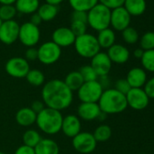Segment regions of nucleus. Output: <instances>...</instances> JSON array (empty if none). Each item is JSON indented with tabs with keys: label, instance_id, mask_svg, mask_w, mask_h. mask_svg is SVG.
<instances>
[{
	"label": "nucleus",
	"instance_id": "2eb2a0df",
	"mask_svg": "<svg viewBox=\"0 0 154 154\" xmlns=\"http://www.w3.org/2000/svg\"><path fill=\"white\" fill-rule=\"evenodd\" d=\"M75 38L76 36L73 35L70 27H64V26L56 28L52 35L53 42L61 48L68 47L73 45Z\"/></svg>",
	"mask_w": 154,
	"mask_h": 154
},
{
	"label": "nucleus",
	"instance_id": "1a4fd4ad",
	"mask_svg": "<svg viewBox=\"0 0 154 154\" xmlns=\"http://www.w3.org/2000/svg\"><path fill=\"white\" fill-rule=\"evenodd\" d=\"M41 33L38 26L30 22L24 23L19 27V41L27 47H34L40 40Z\"/></svg>",
	"mask_w": 154,
	"mask_h": 154
},
{
	"label": "nucleus",
	"instance_id": "4be33fe9",
	"mask_svg": "<svg viewBox=\"0 0 154 154\" xmlns=\"http://www.w3.org/2000/svg\"><path fill=\"white\" fill-rule=\"evenodd\" d=\"M15 4L17 11L25 15L36 13L40 6L39 0H17Z\"/></svg>",
	"mask_w": 154,
	"mask_h": 154
},
{
	"label": "nucleus",
	"instance_id": "2f4dec72",
	"mask_svg": "<svg viewBox=\"0 0 154 154\" xmlns=\"http://www.w3.org/2000/svg\"><path fill=\"white\" fill-rule=\"evenodd\" d=\"M140 61L144 70L154 72V49L144 51Z\"/></svg>",
	"mask_w": 154,
	"mask_h": 154
},
{
	"label": "nucleus",
	"instance_id": "09e8293b",
	"mask_svg": "<svg viewBox=\"0 0 154 154\" xmlns=\"http://www.w3.org/2000/svg\"><path fill=\"white\" fill-rule=\"evenodd\" d=\"M2 23H3V21L0 19V26H1V25H2Z\"/></svg>",
	"mask_w": 154,
	"mask_h": 154
},
{
	"label": "nucleus",
	"instance_id": "a19ab883",
	"mask_svg": "<svg viewBox=\"0 0 154 154\" xmlns=\"http://www.w3.org/2000/svg\"><path fill=\"white\" fill-rule=\"evenodd\" d=\"M27 62H33L38 59V51L35 47H28L26 51V58Z\"/></svg>",
	"mask_w": 154,
	"mask_h": 154
},
{
	"label": "nucleus",
	"instance_id": "b1692460",
	"mask_svg": "<svg viewBox=\"0 0 154 154\" xmlns=\"http://www.w3.org/2000/svg\"><path fill=\"white\" fill-rule=\"evenodd\" d=\"M63 82L72 92H74V91L77 92L85 83V81L83 79L81 73L79 72V71L70 72L65 76Z\"/></svg>",
	"mask_w": 154,
	"mask_h": 154
},
{
	"label": "nucleus",
	"instance_id": "7c9ffc66",
	"mask_svg": "<svg viewBox=\"0 0 154 154\" xmlns=\"http://www.w3.org/2000/svg\"><path fill=\"white\" fill-rule=\"evenodd\" d=\"M17 13V11L14 5H2L0 7V19L3 22L14 20Z\"/></svg>",
	"mask_w": 154,
	"mask_h": 154
},
{
	"label": "nucleus",
	"instance_id": "e433bc0d",
	"mask_svg": "<svg viewBox=\"0 0 154 154\" xmlns=\"http://www.w3.org/2000/svg\"><path fill=\"white\" fill-rule=\"evenodd\" d=\"M114 89L117 90L118 92H120L121 94L126 95L129 91L131 89V85H129V83L127 82L126 78L125 79H119L116 81L115 85H114Z\"/></svg>",
	"mask_w": 154,
	"mask_h": 154
},
{
	"label": "nucleus",
	"instance_id": "0eeeda50",
	"mask_svg": "<svg viewBox=\"0 0 154 154\" xmlns=\"http://www.w3.org/2000/svg\"><path fill=\"white\" fill-rule=\"evenodd\" d=\"M38 51V60L46 65L53 64L56 63L62 54L61 47H59L57 45H55L53 41H48L44 44H42Z\"/></svg>",
	"mask_w": 154,
	"mask_h": 154
},
{
	"label": "nucleus",
	"instance_id": "8fccbe9b",
	"mask_svg": "<svg viewBox=\"0 0 154 154\" xmlns=\"http://www.w3.org/2000/svg\"><path fill=\"white\" fill-rule=\"evenodd\" d=\"M0 154H7V153H5V152H3V151H0Z\"/></svg>",
	"mask_w": 154,
	"mask_h": 154
},
{
	"label": "nucleus",
	"instance_id": "7ed1b4c3",
	"mask_svg": "<svg viewBox=\"0 0 154 154\" xmlns=\"http://www.w3.org/2000/svg\"><path fill=\"white\" fill-rule=\"evenodd\" d=\"M63 118L60 111L45 107L37 114L35 123L43 132L54 135L61 131Z\"/></svg>",
	"mask_w": 154,
	"mask_h": 154
},
{
	"label": "nucleus",
	"instance_id": "bb28decb",
	"mask_svg": "<svg viewBox=\"0 0 154 154\" xmlns=\"http://www.w3.org/2000/svg\"><path fill=\"white\" fill-rule=\"evenodd\" d=\"M73 11L88 12L99 3V0H68Z\"/></svg>",
	"mask_w": 154,
	"mask_h": 154
},
{
	"label": "nucleus",
	"instance_id": "de8ad7c7",
	"mask_svg": "<svg viewBox=\"0 0 154 154\" xmlns=\"http://www.w3.org/2000/svg\"><path fill=\"white\" fill-rule=\"evenodd\" d=\"M17 0H0L1 5H14Z\"/></svg>",
	"mask_w": 154,
	"mask_h": 154
},
{
	"label": "nucleus",
	"instance_id": "79ce46f5",
	"mask_svg": "<svg viewBox=\"0 0 154 154\" xmlns=\"http://www.w3.org/2000/svg\"><path fill=\"white\" fill-rule=\"evenodd\" d=\"M15 154H35V153L34 148H31L23 144L16 149Z\"/></svg>",
	"mask_w": 154,
	"mask_h": 154
},
{
	"label": "nucleus",
	"instance_id": "f257e3e1",
	"mask_svg": "<svg viewBox=\"0 0 154 154\" xmlns=\"http://www.w3.org/2000/svg\"><path fill=\"white\" fill-rule=\"evenodd\" d=\"M42 101L45 107L57 111L68 108L72 102V92L67 87L63 81L54 79L45 84L42 89Z\"/></svg>",
	"mask_w": 154,
	"mask_h": 154
},
{
	"label": "nucleus",
	"instance_id": "5701e85b",
	"mask_svg": "<svg viewBox=\"0 0 154 154\" xmlns=\"http://www.w3.org/2000/svg\"><path fill=\"white\" fill-rule=\"evenodd\" d=\"M123 8L131 16L138 17L145 12L146 1L145 0H125Z\"/></svg>",
	"mask_w": 154,
	"mask_h": 154
},
{
	"label": "nucleus",
	"instance_id": "58836bf2",
	"mask_svg": "<svg viewBox=\"0 0 154 154\" xmlns=\"http://www.w3.org/2000/svg\"><path fill=\"white\" fill-rule=\"evenodd\" d=\"M143 87V90L148 97L149 99H154V77H152L149 80H147Z\"/></svg>",
	"mask_w": 154,
	"mask_h": 154
},
{
	"label": "nucleus",
	"instance_id": "a878e982",
	"mask_svg": "<svg viewBox=\"0 0 154 154\" xmlns=\"http://www.w3.org/2000/svg\"><path fill=\"white\" fill-rule=\"evenodd\" d=\"M37 14L41 17L42 21L49 22L55 18V17L58 14V8L56 6H53L47 3H45L41 6H39Z\"/></svg>",
	"mask_w": 154,
	"mask_h": 154
},
{
	"label": "nucleus",
	"instance_id": "39448f33",
	"mask_svg": "<svg viewBox=\"0 0 154 154\" xmlns=\"http://www.w3.org/2000/svg\"><path fill=\"white\" fill-rule=\"evenodd\" d=\"M74 48L76 53L84 58H93L100 52V45L97 38L92 34H85L77 36L74 41Z\"/></svg>",
	"mask_w": 154,
	"mask_h": 154
},
{
	"label": "nucleus",
	"instance_id": "a211bd4d",
	"mask_svg": "<svg viewBox=\"0 0 154 154\" xmlns=\"http://www.w3.org/2000/svg\"><path fill=\"white\" fill-rule=\"evenodd\" d=\"M126 80L131 88H142L147 82V73L143 68H131L128 73Z\"/></svg>",
	"mask_w": 154,
	"mask_h": 154
},
{
	"label": "nucleus",
	"instance_id": "6e6552de",
	"mask_svg": "<svg viewBox=\"0 0 154 154\" xmlns=\"http://www.w3.org/2000/svg\"><path fill=\"white\" fill-rule=\"evenodd\" d=\"M72 144L76 151L82 154H89L95 149L97 141L93 133L81 131L72 138Z\"/></svg>",
	"mask_w": 154,
	"mask_h": 154
},
{
	"label": "nucleus",
	"instance_id": "c03bdc74",
	"mask_svg": "<svg viewBox=\"0 0 154 154\" xmlns=\"http://www.w3.org/2000/svg\"><path fill=\"white\" fill-rule=\"evenodd\" d=\"M30 23L33 24V25H35V26H38L42 23V19H41V17H39V15L37 14V12L32 15Z\"/></svg>",
	"mask_w": 154,
	"mask_h": 154
},
{
	"label": "nucleus",
	"instance_id": "dca6fc26",
	"mask_svg": "<svg viewBox=\"0 0 154 154\" xmlns=\"http://www.w3.org/2000/svg\"><path fill=\"white\" fill-rule=\"evenodd\" d=\"M61 131L63 133L70 138H73L81 132V121L78 116L74 114H68L63 118Z\"/></svg>",
	"mask_w": 154,
	"mask_h": 154
},
{
	"label": "nucleus",
	"instance_id": "72a5a7b5",
	"mask_svg": "<svg viewBox=\"0 0 154 154\" xmlns=\"http://www.w3.org/2000/svg\"><path fill=\"white\" fill-rule=\"evenodd\" d=\"M79 72L81 73L85 82H93L97 81L98 75L95 71L93 69L91 65H84L79 69Z\"/></svg>",
	"mask_w": 154,
	"mask_h": 154
},
{
	"label": "nucleus",
	"instance_id": "9d476101",
	"mask_svg": "<svg viewBox=\"0 0 154 154\" xmlns=\"http://www.w3.org/2000/svg\"><path fill=\"white\" fill-rule=\"evenodd\" d=\"M7 73L14 78H26L30 71L29 63L23 57H12L5 65Z\"/></svg>",
	"mask_w": 154,
	"mask_h": 154
},
{
	"label": "nucleus",
	"instance_id": "c756f323",
	"mask_svg": "<svg viewBox=\"0 0 154 154\" xmlns=\"http://www.w3.org/2000/svg\"><path fill=\"white\" fill-rule=\"evenodd\" d=\"M93 135L97 142H104L112 137V129L108 125L102 124L95 129Z\"/></svg>",
	"mask_w": 154,
	"mask_h": 154
},
{
	"label": "nucleus",
	"instance_id": "49530a36",
	"mask_svg": "<svg viewBox=\"0 0 154 154\" xmlns=\"http://www.w3.org/2000/svg\"><path fill=\"white\" fill-rule=\"evenodd\" d=\"M63 1V0H45V3L57 7V6H58L59 4H61Z\"/></svg>",
	"mask_w": 154,
	"mask_h": 154
},
{
	"label": "nucleus",
	"instance_id": "412c9836",
	"mask_svg": "<svg viewBox=\"0 0 154 154\" xmlns=\"http://www.w3.org/2000/svg\"><path fill=\"white\" fill-rule=\"evenodd\" d=\"M35 154H59L58 144L51 139H42L34 148Z\"/></svg>",
	"mask_w": 154,
	"mask_h": 154
},
{
	"label": "nucleus",
	"instance_id": "9b49d317",
	"mask_svg": "<svg viewBox=\"0 0 154 154\" xmlns=\"http://www.w3.org/2000/svg\"><path fill=\"white\" fill-rule=\"evenodd\" d=\"M127 104L136 111L144 110L149 103V98L142 88H131L126 94Z\"/></svg>",
	"mask_w": 154,
	"mask_h": 154
},
{
	"label": "nucleus",
	"instance_id": "6ab92c4d",
	"mask_svg": "<svg viewBox=\"0 0 154 154\" xmlns=\"http://www.w3.org/2000/svg\"><path fill=\"white\" fill-rule=\"evenodd\" d=\"M107 54L112 63H115L118 64L125 63L130 58L129 50L125 46L116 44H114L108 49Z\"/></svg>",
	"mask_w": 154,
	"mask_h": 154
},
{
	"label": "nucleus",
	"instance_id": "c85d7f7f",
	"mask_svg": "<svg viewBox=\"0 0 154 154\" xmlns=\"http://www.w3.org/2000/svg\"><path fill=\"white\" fill-rule=\"evenodd\" d=\"M26 79L28 84L33 86H41L45 84V74L42 71L37 69H33L28 72L26 76Z\"/></svg>",
	"mask_w": 154,
	"mask_h": 154
},
{
	"label": "nucleus",
	"instance_id": "4468645a",
	"mask_svg": "<svg viewBox=\"0 0 154 154\" xmlns=\"http://www.w3.org/2000/svg\"><path fill=\"white\" fill-rule=\"evenodd\" d=\"M112 61L110 60L107 53L99 52L91 60V66L97 73L98 77L108 75L112 69Z\"/></svg>",
	"mask_w": 154,
	"mask_h": 154
},
{
	"label": "nucleus",
	"instance_id": "f03ea898",
	"mask_svg": "<svg viewBox=\"0 0 154 154\" xmlns=\"http://www.w3.org/2000/svg\"><path fill=\"white\" fill-rule=\"evenodd\" d=\"M98 104L102 112L105 114L121 113L128 107L126 95L121 94L114 88L103 91Z\"/></svg>",
	"mask_w": 154,
	"mask_h": 154
},
{
	"label": "nucleus",
	"instance_id": "4c0bfd02",
	"mask_svg": "<svg viewBox=\"0 0 154 154\" xmlns=\"http://www.w3.org/2000/svg\"><path fill=\"white\" fill-rule=\"evenodd\" d=\"M125 0H99L100 4L105 6L109 9H115L117 8L123 7Z\"/></svg>",
	"mask_w": 154,
	"mask_h": 154
},
{
	"label": "nucleus",
	"instance_id": "423d86ee",
	"mask_svg": "<svg viewBox=\"0 0 154 154\" xmlns=\"http://www.w3.org/2000/svg\"><path fill=\"white\" fill-rule=\"evenodd\" d=\"M103 91L104 90L98 80L85 82L77 91V96L82 103H98Z\"/></svg>",
	"mask_w": 154,
	"mask_h": 154
},
{
	"label": "nucleus",
	"instance_id": "473e14b6",
	"mask_svg": "<svg viewBox=\"0 0 154 154\" xmlns=\"http://www.w3.org/2000/svg\"><path fill=\"white\" fill-rule=\"evenodd\" d=\"M140 48L143 51L154 49V32L145 33L140 40Z\"/></svg>",
	"mask_w": 154,
	"mask_h": 154
},
{
	"label": "nucleus",
	"instance_id": "393cba45",
	"mask_svg": "<svg viewBox=\"0 0 154 154\" xmlns=\"http://www.w3.org/2000/svg\"><path fill=\"white\" fill-rule=\"evenodd\" d=\"M96 38L101 48L109 49L115 43V34L113 30L110 28H106V29L100 31Z\"/></svg>",
	"mask_w": 154,
	"mask_h": 154
},
{
	"label": "nucleus",
	"instance_id": "c9c22d12",
	"mask_svg": "<svg viewBox=\"0 0 154 154\" xmlns=\"http://www.w3.org/2000/svg\"><path fill=\"white\" fill-rule=\"evenodd\" d=\"M70 29L72 30V32L76 37L80 36L82 35L86 34L87 24L84 22H80V21H72Z\"/></svg>",
	"mask_w": 154,
	"mask_h": 154
},
{
	"label": "nucleus",
	"instance_id": "f704fd0d",
	"mask_svg": "<svg viewBox=\"0 0 154 154\" xmlns=\"http://www.w3.org/2000/svg\"><path fill=\"white\" fill-rule=\"evenodd\" d=\"M122 38L125 43L133 45L139 40V34L133 27H127L122 31Z\"/></svg>",
	"mask_w": 154,
	"mask_h": 154
},
{
	"label": "nucleus",
	"instance_id": "cd10ccee",
	"mask_svg": "<svg viewBox=\"0 0 154 154\" xmlns=\"http://www.w3.org/2000/svg\"><path fill=\"white\" fill-rule=\"evenodd\" d=\"M43 138L41 137L40 133L33 129L27 130L25 131V133L23 134V142L24 145L31 147V148H35L42 140Z\"/></svg>",
	"mask_w": 154,
	"mask_h": 154
},
{
	"label": "nucleus",
	"instance_id": "f8f14e48",
	"mask_svg": "<svg viewBox=\"0 0 154 154\" xmlns=\"http://www.w3.org/2000/svg\"><path fill=\"white\" fill-rule=\"evenodd\" d=\"M19 27L15 20L5 21L0 26V41L5 45H12L18 39Z\"/></svg>",
	"mask_w": 154,
	"mask_h": 154
},
{
	"label": "nucleus",
	"instance_id": "ea45409f",
	"mask_svg": "<svg viewBox=\"0 0 154 154\" xmlns=\"http://www.w3.org/2000/svg\"><path fill=\"white\" fill-rule=\"evenodd\" d=\"M72 21H80L87 24V12L84 11H73L71 16Z\"/></svg>",
	"mask_w": 154,
	"mask_h": 154
},
{
	"label": "nucleus",
	"instance_id": "f3484780",
	"mask_svg": "<svg viewBox=\"0 0 154 154\" xmlns=\"http://www.w3.org/2000/svg\"><path fill=\"white\" fill-rule=\"evenodd\" d=\"M102 111L98 103H82L77 108L78 117L85 121H94L98 119Z\"/></svg>",
	"mask_w": 154,
	"mask_h": 154
},
{
	"label": "nucleus",
	"instance_id": "aec40b11",
	"mask_svg": "<svg viewBox=\"0 0 154 154\" xmlns=\"http://www.w3.org/2000/svg\"><path fill=\"white\" fill-rule=\"evenodd\" d=\"M36 116L37 114L30 107H24L19 109L16 113V121L20 126L29 127L35 123Z\"/></svg>",
	"mask_w": 154,
	"mask_h": 154
},
{
	"label": "nucleus",
	"instance_id": "37998d69",
	"mask_svg": "<svg viewBox=\"0 0 154 154\" xmlns=\"http://www.w3.org/2000/svg\"><path fill=\"white\" fill-rule=\"evenodd\" d=\"M36 114H38L39 112H41L45 108V105L43 101H35L33 102L31 107H30Z\"/></svg>",
	"mask_w": 154,
	"mask_h": 154
},
{
	"label": "nucleus",
	"instance_id": "20e7f679",
	"mask_svg": "<svg viewBox=\"0 0 154 154\" xmlns=\"http://www.w3.org/2000/svg\"><path fill=\"white\" fill-rule=\"evenodd\" d=\"M111 9L98 3L87 12V25L98 32L109 28L111 24Z\"/></svg>",
	"mask_w": 154,
	"mask_h": 154
},
{
	"label": "nucleus",
	"instance_id": "a18cd8bd",
	"mask_svg": "<svg viewBox=\"0 0 154 154\" xmlns=\"http://www.w3.org/2000/svg\"><path fill=\"white\" fill-rule=\"evenodd\" d=\"M143 53H144V51H143L141 48H138V49H136V50L133 52V55H134V57H136L137 59H140V58L142 57V55H143Z\"/></svg>",
	"mask_w": 154,
	"mask_h": 154
},
{
	"label": "nucleus",
	"instance_id": "ddd939ff",
	"mask_svg": "<svg viewBox=\"0 0 154 154\" xmlns=\"http://www.w3.org/2000/svg\"><path fill=\"white\" fill-rule=\"evenodd\" d=\"M131 15L123 8H117L111 11V26L117 31H123L129 27L131 23Z\"/></svg>",
	"mask_w": 154,
	"mask_h": 154
}]
</instances>
